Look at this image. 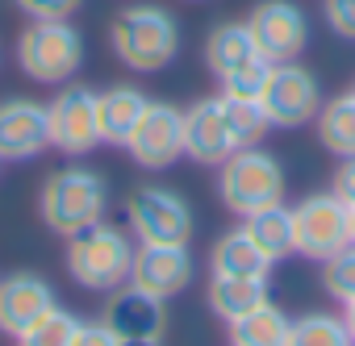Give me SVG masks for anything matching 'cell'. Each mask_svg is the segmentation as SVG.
I'll return each mask as SVG.
<instances>
[{
  "label": "cell",
  "mask_w": 355,
  "mask_h": 346,
  "mask_svg": "<svg viewBox=\"0 0 355 346\" xmlns=\"http://www.w3.org/2000/svg\"><path fill=\"white\" fill-rule=\"evenodd\" d=\"M109 46L121 67L138 75H155L180 55V21L163 5H130L109 26Z\"/></svg>",
  "instance_id": "1"
},
{
  "label": "cell",
  "mask_w": 355,
  "mask_h": 346,
  "mask_svg": "<svg viewBox=\"0 0 355 346\" xmlns=\"http://www.w3.org/2000/svg\"><path fill=\"white\" fill-rule=\"evenodd\" d=\"M38 213L42 226L59 238H76L88 226L105 221L109 213V184L92 167H63L51 171L42 192H38Z\"/></svg>",
  "instance_id": "2"
},
{
  "label": "cell",
  "mask_w": 355,
  "mask_h": 346,
  "mask_svg": "<svg viewBox=\"0 0 355 346\" xmlns=\"http://www.w3.org/2000/svg\"><path fill=\"white\" fill-rule=\"evenodd\" d=\"M134 238L109 221L88 226L84 234L67 238V275L84 288V292H113L121 284H130V267H134Z\"/></svg>",
  "instance_id": "3"
},
{
  "label": "cell",
  "mask_w": 355,
  "mask_h": 346,
  "mask_svg": "<svg viewBox=\"0 0 355 346\" xmlns=\"http://www.w3.org/2000/svg\"><path fill=\"white\" fill-rule=\"evenodd\" d=\"M218 197L234 217H251L284 201V167L263 146H243L218 167Z\"/></svg>",
  "instance_id": "4"
},
{
  "label": "cell",
  "mask_w": 355,
  "mask_h": 346,
  "mask_svg": "<svg viewBox=\"0 0 355 346\" xmlns=\"http://www.w3.org/2000/svg\"><path fill=\"white\" fill-rule=\"evenodd\" d=\"M17 67L34 84H51V88L71 84L84 67V34L71 26V17L30 21L17 38Z\"/></svg>",
  "instance_id": "5"
},
{
  "label": "cell",
  "mask_w": 355,
  "mask_h": 346,
  "mask_svg": "<svg viewBox=\"0 0 355 346\" xmlns=\"http://www.w3.org/2000/svg\"><path fill=\"white\" fill-rule=\"evenodd\" d=\"M205 67L214 71L226 96H259L272 63L259 55L247 21H222L205 38Z\"/></svg>",
  "instance_id": "6"
},
{
  "label": "cell",
  "mask_w": 355,
  "mask_h": 346,
  "mask_svg": "<svg viewBox=\"0 0 355 346\" xmlns=\"http://www.w3.org/2000/svg\"><path fill=\"white\" fill-rule=\"evenodd\" d=\"M259 104H263L272 129H301L322 109L318 75L309 67H301L297 59L293 63H272L268 80H263V92H259Z\"/></svg>",
  "instance_id": "7"
},
{
  "label": "cell",
  "mask_w": 355,
  "mask_h": 346,
  "mask_svg": "<svg viewBox=\"0 0 355 346\" xmlns=\"http://www.w3.org/2000/svg\"><path fill=\"white\" fill-rule=\"evenodd\" d=\"M297 221V255L326 263L351 242V205L338 192H309L301 205H293Z\"/></svg>",
  "instance_id": "8"
},
{
  "label": "cell",
  "mask_w": 355,
  "mask_h": 346,
  "mask_svg": "<svg viewBox=\"0 0 355 346\" xmlns=\"http://www.w3.org/2000/svg\"><path fill=\"white\" fill-rule=\"evenodd\" d=\"M130 234L138 242H189L193 238V209L180 192L163 184H142L130 192Z\"/></svg>",
  "instance_id": "9"
},
{
  "label": "cell",
  "mask_w": 355,
  "mask_h": 346,
  "mask_svg": "<svg viewBox=\"0 0 355 346\" xmlns=\"http://www.w3.org/2000/svg\"><path fill=\"white\" fill-rule=\"evenodd\" d=\"M125 154L142 171H167L171 163H180L184 158V109L150 100L125 142Z\"/></svg>",
  "instance_id": "10"
},
{
  "label": "cell",
  "mask_w": 355,
  "mask_h": 346,
  "mask_svg": "<svg viewBox=\"0 0 355 346\" xmlns=\"http://www.w3.org/2000/svg\"><path fill=\"white\" fill-rule=\"evenodd\" d=\"M247 30L268 63H293L309 46V17L293 0H259L247 17Z\"/></svg>",
  "instance_id": "11"
},
{
  "label": "cell",
  "mask_w": 355,
  "mask_h": 346,
  "mask_svg": "<svg viewBox=\"0 0 355 346\" xmlns=\"http://www.w3.org/2000/svg\"><path fill=\"white\" fill-rule=\"evenodd\" d=\"M51 117V146L63 154H88L101 142V121H96V92L84 84H59L55 100L46 104Z\"/></svg>",
  "instance_id": "12"
},
{
  "label": "cell",
  "mask_w": 355,
  "mask_h": 346,
  "mask_svg": "<svg viewBox=\"0 0 355 346\" xmlns=\"http://www.w3.org/2000/svg\"><path fill=\"white\" fill-rule=\"evenodd\" d=\"M193 271H197V263H193L189 242H138L130 284L159 300H171L193 284Z\"/></svg>",
  "instance_id": "13"
},
{
  "label": "cell",
  "mask_w": 355,
  "mask_h": 346,
  "mask_svg": "<svg viewBox=\"0 0 355 346\" xmlns=\"http://www.w3.org/2000/svg\"><path fill=\"white\" fill-rule=\"evenodd\" d=\"M42 150H51L46 104L34 100V96L0 100V158H5V163H30Z\"/></svg>",
  "instance_id": "14"
},
{
  "label": "cell",
  "mask_w": 355,
  "mask_h": 346,
  "mask_svg": "<svg viewBox=\"0 0 355 346\" xmlns=\"http://www.w3.org/2000/svg\"><path fill=\"white\" fill-rule=\"evenodd\" d=\"M101 321L117 334V338H159L163 342V329H167V300L134 288V284H121L109 292L105 309H101Z\"/></svg>",
  "instance_id": "15"
},
{
  "label": "cell",
  "mask_w": 355,
  "mask_h": 346,
  "mask_svg": "<svg viewBox=\"0 0 355 346\" xmlns=\"http://www.w3.org/2000/svg\"><path fill=\"white\" fill-rule=\"evenodd\" d=\"M184 154L197 167H222L234 154V138L226 129L222 96H205V100H193L184 109Z\"/></svg>",
  "instance_id": "16"
},
{
  "label": "cell",
  "mask_w": 355,
  "mask_h": 346,
  "mask_svg": "<svg viewBox=\"0 0 355 346\" xmlns=\"http://www.w3.org/2000/svg\"><path fill=\"white\" fill-rule=\"evenodd\" d=\"M51 309H55V288L38 271H13L0 280V334L21 338Z\"/></svg>",
  "instance_id": "17"
},
{
  "label": "cell",
  "mask_w": 355,
  "mask_h": 346,
  "mask_svg": "<svg viewBox=\"0 0 355 346\" xmlns=\"http://www.w3.org/2000/svg\"><path fill=\"white\" fill-rule=\"evenodd\" d=\"M146 92L134 88V84H117V88H105L96 92V121H101V142L109 146H125L138 117L146 113Z\"/></svg>",
  "instance_id": "18"
},
{
  "label": "cell",
  "mask_w": 355,
  "mask_h": 346,
  "mask_svg": "<svg viewBox=\"0 0 355 346\" xmlns=\"http://www.w3.org/2000/svg\"><path fill=\"white\" fill-rule=\"evenodd\" d=\"M272 259L255 246V238L239 226L230 234H222L209 251V275H251V280H268Z\"/></svg>",
  "instance_id": "19"
},
{
  "label": "cell",
  "mask_w": 355,
  "mask_h": 346,
  "mask_svg": "<svg viewBox=\"0 0 355 346\" xmlns=\"http://www.w3.org/2000/svg\"><path fill=\"white\" fill-rule=\"evenodd\" d=\"M243 230L255 238V246H259L272 263L297 255V221H293V209H288L284 201H280V205H268V209H259V213H251V217H243Z\"/></svg>",
  "instance_id": "20"
},
{
  "label": "cell",
  "mask_w": 355,
  "mask_h": 346,
  "mask_svg": "<svg viewBox=\"0 0 355 346\" xmlns=\"http://www.w3.org/2000/svg\"><path fill=\"white\" fill-rule=\"evenodd\" d=\"M205 300H209V313L230 325V321H239L243 313H251L255 304L268 300V280H251V275H209Z\"/></svg>",
  "instance_id": "21"
},
{
  "label": "cell",
  "mask_w": 355,
  "mask_h": 346,
  "mask_svg": "<svg viewBox=\"0 0 355 346\" xmlns=\"http://www.w3.org/2000/svg\"><path fill=\"white\" fill-rule=\"evenodd\" d=\"M288 329H293V317L280 304L263 300L239 321H230V346H288Z\"/></svg>",
  "instance_id": "22"
},
{
  "label": "cell",
  "mask_w": 355,
  "mask_h": 346,
  "mask_svg": "<svg viewBox=\"0 0 355 346\" xmlns=\"http://www.w3.org/2000/svg\"><path fill=\"white\" fill-rule=\"evenodd\" d=\"M313 121H318V142H322L330 154L355 158V96H351V92L326 100Z\"/></svg>",
  "instance_id": "23"
},
{
  "label": "cell",
  "mask_w": 355,
  "mask_h": 346,
  "mask_svg": "<svg viewBox=\"0 0 355 346\" xmlns=\"http://www.w3.org/2000/svg\"><path fill=\"white\" fill-rule=\"evenodd\" d=\"M222 113H226V129H230V138H234V150L259 146V142L268 138V129H272V121H268L259 96H226V92H222Z\"/></svg>",
  "instance_id": "24"
},
{
  "label": "cell",
  "mask_w": 355,
  "mask_h": 346,
  "mask_svg": "<svg viewBox=\"0 0 355 346\" xmlns=\"http://www.w3.org/2000/svg\"><path fill=\"white\" fill-rule=\"evenodd\" d=\"M288 346H355L351 329L334 313H305L288 329Z\"/></svg>",
  "instance_id": "25"
},
{
  "label": "cell",
  "mask_w": 355,
  "mask_h": 346,
  "mask_svg": "<svg viewBox=\"0 0 355 346\" xmlns=\"http://www.w3.org/2000/svg\"><path fill=\"white\" fill-rule=\"evenodd\" d=\"M76 329H80V321L67 313V309H51L46 317H38L21 338H13L17 346H71L76 342Z\"/></svg>",
  "instance_id": "26"
},
{
  "label": "cell",
  "mask_w": 355,
  "mask_h": 346,
  "mask_svg": "<svg viewBox=\"0 0 355 346\" xmlns=\"http://www.w3.org/2000/svg\"><path fill=\"white\" fill-rule=\"evenodd\" d=\"M322 288L338 304H351L355 300V242H347L338 255H330L322 263Z\"/></svg>",
  "instance_id": "27"
},
{
  "label": "cell",
  "mask_w": 355,
  "mask_h": 346,
  "mask_svg": "<svg viewBox=\"0 0 355 346\" xmlns=\"http://www.w3.org/2000/svg\"><path fill=\"white\" fill-rule=\"evenodd\" d=\"M17 9L30 21H63L80 9V0H17Z\"/></svg>",
  "instance_id": "28"
},
{
  "label": "cell",
  "mask_w": 355,
  "mask_h": 346,
  "mask_svg": "<svg viewBox=\"0 0 355 346\" xmlns=\"http://www.w3.org/2000/svg\"><path fill=\"white\" fill-rule=\"evenodd\" d=\"M322 13H326V26L338 38L355 42V0H322Z\"/></svg>",
  "instance_id": "29"
},
{
  "label": "cell",
  "mask_w": 355,
  "mask_h": 346,
  "mask_svg": "<svg viewBox=\"0 0 355 346\" xmlns=\"http://www.w3.org/2000/svg\"><path fill=\"white\" fill-rule=\"evenodd\" d=\"M71 346H117V334H113L105 321H80Z\"/></svg>",
  "instance_id": "30"
},
{
  "label": "cell",
  "mask_w": 355,
  "mask_h": 346,
  "mask_svg": "<svg viewBox=\"0 0 355 346\" xmlns=\"http://www.w3.org/2000/svg\"><path fill=\"white\" fill-rule=\"evenodd\" d=\"M334 192L347 205H355V158H343V167L334 171Z\"/></svg>",
  "instance_id": "31"
},
{
  "label": "cell",
  "mask_w": 355,
  "mask_h": 346,
  "mask_svg": "<svg viewBox=\"0 0 355 346\" xmlns=\"http://www.w3.org/2000/svg\"><path fill=\"white\" fill-rule=\"evenodd\" d=\"M117 346H159V338H117Z\"/></svg>",
  "instance_id": "32"
},
{
  "label": "cell",
  "mask_w": 355,
  "mask_h": 346,
  "mask_svg": "<svg viewBox=\"0 0 355 346\" xmlns=\"http://www.w3.org/2000/svg\"><path fill=\"white\" fill-rule=\"evenodd\" d=\"M343 309H347V313H343V321H347V329H351V338H355V300H351V304H343Z\"/></svg>",
  "instance_id": "33"
},
{
  "label": "cell",
  "mask_w": 355,
  "mask_h": 346,
  "mask_svg": "<svg viewBox=\"0 0 355 346\" xmlns=\"http://www.w3.org/2000/svg\"><path fill=\"white\" fill-rule=\"evenodd\" d=\"M351 242H355V205H351Z\"/></svg>",
  "instance_id": "34"
},
{
  "label": "cell",
  "mask_w": 355,
  "mask_h": 346,
  "mask_svg": "<svg viewBox=\"0 0 355 346\" xmlns=\"http://www.w3.org/2000/svg\"><path fill=\"white\" fill-rule=\"evenodd\" d=\"M351 96H355V88H351Z\"/></svg>",
  "instance_id": "35"
},
{
  "label": "cell",
  "mask_w": 355,
  "mask_h": 346,
  "mask_svg": "<svg viewBox=\"0 0 355 346\" xmlns=\"http://www.w3.org/2000/svg\"><path fill=\"white\" fill-rule=\"evenodd\" d=\"M0 163H5V158H0Z\"/></svg>",
  "instance_id": "36"
}]
</instances>
